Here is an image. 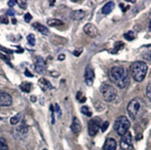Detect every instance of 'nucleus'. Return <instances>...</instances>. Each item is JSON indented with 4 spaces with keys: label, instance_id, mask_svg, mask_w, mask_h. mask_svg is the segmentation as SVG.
Wrapping results in <instances>:
<instances>
[{
    "label": "nucleus",
    "instance_id": "obj_3",
    "mask_svg": "<svg viewBox=\"0 0 151 150\" xmlns=\"http://www.w3.org/2000/svg\"><path fill=\"white\" fill-rule=\"evenodd\" d=\"M147 65L143 61H135L131 65V73L136 82H142L147 72Z\"/></svg>",
    "mask_w": 151,
    "mask_h": 150
},
{
    "label": "nucleus",
    "instance_id": "obj_35",
    "mask_svg": "<svg viewBox=\"0 0 151 150\" xmlns=\"http://www.w3.org/2000/svg\"><path fill=\"white\" fill-rule=\"evenodd\" d=\"M82 53H83V48H78V49H76V50L73 51V55L75 57H79Z\"/></svg>",
    "mask_w": 151,
    "mask_h": 150
},
{
    "label": "nucleus",
    "instance_id": "obj_44",
    "mask_svg": "<svg viewBox=\"0 0 151 150\" xmlns=\"http://www.w3.org/2000/svg\"><path fill=\"white\" fill-rule=\"evenodd\" d=\"M49 4H50V6H54L55 1H49Z\"/></svg>",
    "mask_w": 151,
    "mask_h": 150
},
{
    "label": "nucleus",
    "instance_id": "obj_22",
    "mask_svg": "<svg viewBox=\"0 0 151 150\" xmlns=\"http://www.w3.org/2000/svg\"><path fill=\"white\" fill-rule=\"evenodd\" d=\"M22 113H19L15 116H13L12 118L10 119V124L11 125H16L17 123H19V121H21L22 120Z\"/></svg>",
    "mask_w": 151,
    "mask_h": 150
},
{
    "label": "nucleus",
    "instance_id": "obj_29",
    "mask_svg": "<svg viewBox=\"0 0 151 150\" xmlns=\"http://www.w3.org/2000/svg\"><path fill=\"white\" fill-rule=\"evenodd\" d=\"M147 95L148 97L149 101L151 102V81L147 83Z\"/></svg>",
    "mask_w": 151,
    "mask_h": 150
},
{
    "label": "nucleus",
    "instance_id": "obj_31",
    "mask_svg": "<svg viewBox=\"0 0 151 150\" xmlns=\"http://www.w3.org/2000/svg\"><path fill=\"white\" fill-rule=\"evenodd\" d=\"M109 121H104L103 123H101V126H100L101 131H102L103 133H104V132H106V131H107V129L109 128Z\"/></svg>",
    "mask_w": 151,
    "mask_h": 150
},
{
    "label": "nucleus",
    "instance_id": "obj_23",
    "mask_svg": "<svg viewBox=\"0 0 151 150\" xmlns=\"http://www.w3.org/2000/svg\"><path fill=\"white\" fill-rule=\"evenodd\" d=\"M54 113L56 114V116L58 117V119L61 118V116H62L61 108H60V105H58V104H57V103L54 105Z\"/></svg>",
    "mask_w": 151,
    "mask_h": 150
},
{
    "label": "nucleus",
    "instance_id": "obj_18",
    "mask_svg": "<svg viewBox=\"0 0 151 150\" xmlns=\"http://www.w3.org/2000/svg\"><path fill=\"white\" fill-rule=\"evenodd\" d=\"M32 27H34L36 31H38L39 32H41V34H44V35H48L49 34L48 29L45 27V26H44V25H42L40 23L35 22V23H34V25H32Z\"/></svg>",
    "mask_w": 151,
    "mask_h": 150
},
{
    "label": "nucleus",
    "instance_id": "obj_24",
    "mask_svg": "<svg viewBox=\"0 0 151 150\" xmlns=\"http://www.w3.org/2000/svg\"><path fill=\"white\" fill-rule=\"evenodd\" d=\"M81 112H82L83 115L87 116V117H91V116H92V110H91L88 107H86V106L82 107V108H81Z\"/></svg>",
    "mask_w": 151,
    "mask_h": 150
},
{
    "label": "nucleus",
    "instance_id": "obj_38",
    "mask_svg": "<svg viewBox=\"0 0 151 150\" xmlns=\"http://www.w3.org/2000/svg\"><path fill=\"white\" fill-rule=\"evenodd\" d=\"M17 4H18V1H16V0H9V1L8 2V5L10 6V8H13V6Z\"/></svg>",
    "mask_w": 151,
    "mask_h": 150
},
{
    "label": "nucleus",
    "instance_id": "obj_16",
    "mask_svg": "<svg viewBox=\"0 0 151 150\" xmlns=\"http://www.w3.org/2000/svg\"><path fill=\"white\" fill-rule=\"evenodd\" d=\"M15 133H17V135L19 136V137H24V136L28 133V127L25 124L19 125V127L16 128Z\"/></svg>",
    "mask_w": 151,
    "mask_h": 150
},
{
    "label": "nucleus",
    "instance_id": "obj_9",
    "mask_svg": "<svg viewBox=\"0 0 151 150\" xmlns=\"http://www.w3.org/2000/svg\"><path fill=\"white\" fill-rule=\"evenodd\" d=\"M83 32L86 34L88 36L92 37V38H95L97 36L98 34V30L97 28L96 27V26L94 24H92V23H87V24H85L84 25V27H83Z\"/></svg>",
    "mask_w": 151,
    "mask_h": 150
},
{
    "label": "nucleus",
    "instance_id": "obj_11",
    "mask_svg": "<svg viewBox=\"0 0 151 150\" xmlns=\"http://www.w3.org/2000/svg\"><path fill=\"white\" fill-rule=\"evenodd\" d=\"M12 104V97L10 95L5 92H0V106L9 107Z\"/></svg>",
    "mask_w": 151,
    "mask_h": 150
},
{
    "label": "nucleus",
    "instance_id": "obj_34",
    "mask_svg": "<svg viewBox=\"0 0 151 150\" xmlns=\"http://www.w3.org/2000/svg\"><path fill=\"white\" fill-rule=\"evenodd\" d=\"M32 19V15L30 14V13H26V14L24 15V19H25L26 22H30Z\"/></svg>",
    "mask_w": 151,
    "mask_h": 150
},
{
    "label": "nucleus",
    "instance_id": "obj_8",
    "mask_svg": "<svg viewBox=\"0 0 151 150\" xmlns=\"http://www.w3.org/2000/svg\"><path fill=\"white\" fill-rule=\"evenodd\" d=\"M84 78H85V83H86L88 86L93 85L94 81H95V70L91 64L87 65V67L85 68Z\"/></svg>",
    "mask_w": 151,
    "mask_h": 150
},
{
    "label": "nucleus",
    "instance_id": "obj_36",
    "mask_svg": "<svg viewBox=\"0 0 151 150\" xmlns=\"http://www.w3.org/2000/svg\"><path fill=\"white\" fill-rule=\"evenodd\" d=\"M18 3L19 4V6H21L22 9H25L26 8H27V2L26 1H18Z\"/></svg>",
    "mask_w": 151,
    "mask_h": 150
},
{
    "label": "nucleus",
    "instance_id": "obj_30",
    "mask_svg": "<svg viewBox=\"0 0 151 150\" xmlns=\"http://www.w3.org/2000/svg\"><path fill=\"white\" fill-rule=\"evenodd\" d=\"M76 97H77V99L80 101L81 103H83V102H85V100H86V97L83 96L81 92H78L77 93V96Z\"/></svg>",
    "mask_w": 151,
    "mask_h": 150
},
{
    "label": "nucleus",
    "instance_id": "obj_40",
    "mask_svg": "<svg viewBox=\"0 0 151 150\" xmlns=\"http://www.w3.org/2000/svg\"><path fill=\"white\" fill-rule=\"evenodd\" d=\"M24 74H25L26 76H28V77H32V76H34V75H32V73L30 72V71H29L28 70H25Z\"/></svg>",
    "mask_w": 151,
    "mask_h": 150
},
{
    "label": "nucleus",
    "instance_id": "obj_39",
    "mask_svg": "<svg viewBox=\"0 0 151 150\" xmlns=\"http://www.w3.org/2000/svg\"><path fill=\"white\" fill-rule=\"evenodd\" d=\"M6 14L9 15V16H14L15 15V11L13 9H9L8 12H6Z\"/></svg>",
    "mask_w": 151,
    "mask_h": 150
},
{
    "label": "nucleus",
    "instance_id": "obj_43",
    "mask_svg": "<svg viewBox=\"0 0 151 150\" xmlns=\"http://www.w3.org/2000/svg\"><path fill=\"white\" fill-rule=\"evenodd\" d=\"M31 99L32 100V102H35L36 101V96H34V95L31 96Z\"/></svg>",
    "mask_w": 151,
    "mask_h": 150
},
{
    "label": "nucleus",
    "instance_id": "obj_4",
    "mask_svg": "<svg viewBox=\"0 0 151 150\" xmlns=\"http://www.w3.org/2000/svg\"><path fill=\"white\" fill-rule=\"evenodd\" d=\"M130 125V121L125 116H120L114 122V130L118 134L122 136L128 132Z\"/></svg>",
    "mask_w": 151,
    "mask_h": 150
},
{
    "label": "nucleus",
    "instance_id": "obj_2",
    "mask_svg": "<svg viewBox=\"0 0 151 150\" xmlns=\"http://www.w3.org/2000/svg\"><path fill=\"white\" fill-rule=\"evenodd\" d=\"M145 108L146 105L144 100L139 98V97H135V98L132 99L129 102L127 106V111L131 118L133 120H135L144 112Z\"/></svg>",
    "mask_w": 151,
    "mask_h": 150
},
{
    "label": "nucleus",
    "instance_id": "obj_14",
    "mask_svg": "<svg viewBox=\"0 0 151 150\" xmlns=\"http://www.w3.org/2000/svg\"><path fill=\"white\" fill-rule=\"evenodd\" d=\"M38 84H39V86L41 87V89L43 91H47L49 89L53 88V86H52V84L49 83V81H47V79H45V78H42V79L39 80Z\"/></svg>",
    "mask_w": 151,
    "mask_h": 150
},
{
    "label": "nucleus",
    "instance_id": "obj_12",
    "mask_svg": "<svg viewBox=\"0 0 151 150\" xmlns=\"http://www.w3.org/2000/svg\"><path fill=\"white\" fill-rule=\"evenodd\" d=\"M70 129L74 133H79L82 131V124H81V121H79L78 118L74 117L73 122H71V125H70Z\"/></svg>",
    "mask_w": 151,
    "mask_h": 150
},
{
    "label": "nucleus",
    "instance_id": "obj_48",
    "mask_svg": "<svg viewBox=\"0 0 151 150\" xmlns=\"http://www.w3.org/2000/svg\"><path fill=\"white\" fill-rule=\"evenodd\" d=\"M0 120H1V118H0Z\"/></svg>",
    "mask_w": 151,
    "mask_h": 150
},
{
    "label": "nucleus",
    "instance_id": "obj_27",
    "mask_svg": "<svg viewBox=\"0 0 151 150\" xmlns=\"http://www.w3.org/2000/svg\"><path fill=\"white\" fill-rule=\"evenodd\" d=\"M124 38H125L127 41H133L134 39L135 38V35H134V34L133 32H126L125 34H124Z\"/></svg>",
    "mask_w": 151,
    "mask_h": 150
},
{
    "label": "nucleus",
    "instance_id": "obj_20",
    "mask_svg": "<svg viewBox=\"0 0 151 150\" xmlns=\"http://www.w3.org/2000/svg\"><path fill=\"white\" fill-rule=\"evenodd\" d=\"M47 24L50 27H58V26L63 25V22L60 19H50L47 21Z\"/></svg>",
    "mask_w": 151,
    "mask_h": 150
},
{
    "label": "nucleus",
    "instance_id": "obj_13",
    "mask_svg": "<svg viewBox=\"0 0 151 150\" xmlns=\"http://www.w3.org/2000/svg\"><path fill=\"white\" fill-rule=\"evenodd\" d=\"M116 148L117 142L113 138H107L103 146V150H116Z\"/></svg>",
    "mask_w": 151,
    "mask_h": 150
},
{
    "label": "nucleus",
    "instance_id": "obj_17",
    "mask_svg": "<svg viewBox=\"0 0 151 150\" xmlns=\"http://www.w3.org/2000/svg\"><path fill=\"white\" fill-rule=\"evenodd\" d=\"M142 57L145 60L151 62V44L150 45H147V47L143 49L142 53H141Z\"/></svg>",
    "mask_w": 151,
    "mask_h": 150
},
{
    "label": "nucleus",
    "instance_id": "obj_45",
    "mask_svg": "<svg viewBox=\"0 0 151 150\" xmlns=\"http://www.w3.org/2000/svg\"><path fill=\"white\" fill-rule=\"evenodd\" d=\"M12 22L15 24V23H16V19H12Z\"/></svg>",
    "mask_w": 151,
    "mask_h": 150
},
{
    "label": "nucleus",
    "instance_id": "obj_1",
    "mask_svg": "<svg viewBox=\"0 0 151 150\" xmlns=\"http://www.w3.org/2000/svg\"><path fill=\"white\" fill-rule=\"evenodd\" d=\"M109 77L111 83H113L119 88H125L129 84V74L126 69L121 66H115L109 70Z\"/></svg>",
    "mask_w": 151,
    "mask_h": 150
},
{
    "label": "nucleus",
    "instance_id": "obj_46",
    "mask_svg": "<svg viewBox=\"0 0 151 150\" xmlns=\"http://www.w3.org/2000/svg\"><path fill=\"white\" fill-rule=\"evenodd\" d=\"M149 30L151 31V19H150V22H149Z\"/></svg>",
    "mask_w": 151,
    "mask_h": 150
},
{
    "label": "nucleus",
    "instance_id": "obj_25",
    "mask_svg": "<svg viewBox=\"0 0 151 150\" xmlns=\"http://www.w3.org/2000/svg\"><path fill=\"white\" fill-rule=\"evenodd\" d=\"M27 41H28V43H29L30 45H32V47H34V45L35 44V34H30L27 36Z\"/></svg>",
    "mask_w": 151,
    "mask_h": 150
},
{
    "label": "nucleus",
    "instance_id": "obj_7",
    "mask_svg": "<svg viewBox=\"0 0 151 150\" xmlns=\"http://www.w3.org/2000/svg\"><path fill=\"white\" fill-rule=\"evenodd\" d=\"M120 146L122 150H131L133 148V136L130 132H127L122 136Z\"/></svg>",
    "mask_w": 151,
    "mask_h": 150
},
{
    "label": "nucleus",
    "instance_id": "obj_19",
    "mask_svg": "<svg viewBox=\"0 0 151 150\" xmlns=\"http://www.w3.org/2000/svg\"><path fill=\"white\" fill-rule=\"evenodd\" d=\"M114 8H115V4H114V2L109 1V2H108V3L102 8V13H103V14H105V15L109 14V13L114 9Z\"/></svg>",
    "mask_w": 151,
    "mask_h": 150
},
{
    "label": "nucleus",
    "instance_id": "obj_41",
    "mask_svg": "<svg viewBox=\"0 0 151 150\" xmlns=\"http://www.w3.org/2000/svg\"><path fill=\"white\" fill-rule=\"evenodd\" d=\"M58 60H65V55H63V54L60 55V56H58Z\"/></svg>",
    "mask_w": 151,
    "mask_h": 150
},
{
    "label": "nucleus",
    "instance_id": "obj_33",
    "mask_svg": "<svg viewBox=\"0 0 151 150\" xmlns=\"http://www.w3.org/2000/svg\"><path fill=\"white\" fill-rule=\"evenodd\" d=\"M50 112H51V119H52L51 121L54 124V122H55V113H54V107H53V105L50 106Z\"/></svg>",
    "mask_w": 151,
    "mask_h": 150
},
{
    "label": "nucleus",
    "instance_id": "obj_26",
    "mask_svg": "<svg viewBox=\"0 0 151 150\" xmlns=\"http://www.w3.org/2000/svg\"><path fill=\"white\" fill-rule=\"evenodd\" d=\"M123 47H124V44L122 43V42H121V41H119V42H117L116 44H115V47H114V50L112 51V53H116V52H118L119 50H121L122 48H123Z\"/></svg>",
    "mask_w": 151,
    "mask_h": 150
},
{
    "label": "nucleus",
    "instance_id": "obj_21",
    "mask_svg": "<svg viewBox=\"0 0 151 150\" xmlns=\"http://www.w3.org/2000/svg\"><path fill=\"white\" fill-rule=\"evenodd\" d=\"M19 88H21L25 93H30L31 90H32V83H28V82H24L21 84V85H19Z\"/></svg>",
    "mask_w": 151,
    "mask_h": 150
},
{
    "label": "nucleus",
    "instance_id": "obj_5",
    "mask_svg": "<svg viewBox=\"0 0 151 150\" xmlns=\"http://www.w3.org/2000/svg\"><path fill=\"white\" fill-rule=\"evenodd\" d=\"M100 93L102 94V96L104 97L105 101H107V102L113 101L117 97L116 89L113 86H111L110 84H108V83L101 84Z\"/></svg>",
    "mask_w": 151,
    "mask_h": 150
},
{
    "label": "nucleus",
    "instance_id": "obj_10",
    "mask_svg": "<svg viewBox=\"0 0 151 150\" xmlns=\"http://www.w3.org/2000/svg\"><path fill=\"white\" fill-rule=\"evenodd\" d=\"M35 69L38 73H44L47 70V64L41 57H37L35 60Z\"/></svg>",
    "mask_w": 151,
    "mask_h": 150
},
{
    "label": "nucleus",
    "instance_id": "obj_28",
    "mask_svg": "<svg viewBox=\"0 0 151 150\" xmlns=\"http://www.w3.org/2000/svg\"><path fill=\"white\" fill-rule=\"evenodd\" d=\"M0 150H9L6 141L2 138H0Z\"/></svg>",
    "mask_w": 151,
    "mask_h": 150
},
{
    "label": "nucleus",
    "instance_id": "obj_47",
    "mask_svg": "<svg viewBox=\"0 0 151 150\" xmlns=\"http://www.w3.org/2000/svg\"><path fill=\"white\" fill-rule=\"evenodd\" d=\"M44 150H47V149H44Z\"/></svg>",
    "mask_w": 151,
    "mask_h": 150
},
{
    "label": "nucleus",
    "instance_id": "obj_42",
    "mask_svg": "<svg viewBox=\"0 0 151 150\" xmlns=\"http://www.w3.org/2000/svg\"><path fill=\"white\" fill-rule=\"evenodd\" d=\"M1 48H2V50H4L5 52H6V53H9V54L12 53V51L11 50H9L8 48H5V47H1Z\"/></svg>",
    "mask_w": 151,
    "mask_h": 150
},
{
    "label": "nucleus",
    "instance_id": "obj_37",
    "mask_svg": "<svg viewBox=\"0 0 151 150\" xmlns=\"http://www.w3.org/2000/svg\"><path fill=\"white\" fill-rule=\"evenodd\" d=\"M0 58H2L3 60H5V61H6V63H8L9 65H10V66H11V63H10V61L9 60V58L6 57L5 55H2L1 53H0Z\"/></svg>",
    "mask_w": 151,
    "mask_h": 150
},
{
    "label": "nucleus",
    "instance_id": "obj_6",
    "mask_svg": "<svg viewBox=\"0 0 151 150\" xmlns=\"http://www.w3.org/2000/svg\"><path fill=\"white\" fill-rule=\"evenodd\" d=\"M101 126V119L96 117V118L92 119L88 122V133L90 136H95L98 131H99Z\"/></svg>",
    "mask_w": 151,
    "mask_h": 150
},
{
    "label": "nucleus",
    "instance_id": "obj_15",
    "mask_svg": "<svg viewBox=\"0 0 151 150\" xmlns=\"http://www.w3.org/2000/svg\"><path fill=\"white\" fill-rule=\"evenodd\" d=\"M84 17H85V12L82 9L74 10L70 14V18L74 19V21H81V19H83Z\"/></svg>",
    "mask_w": 151,
    "mask_h": 150
},
{
    "label": "nucleus",
    "instance_id": "obj_32",
    "mask_svg": "<svg viewBox=\"0 0 151 150\" xmlns=\"http://www.w3.org/2000/svg\"><path fill=\"white\" fill-rule=\"evenodd\" d=\"M0 23H3V24H8L9 23V19L6 16L3 15L0 17Z\"/></svg>",
    "mask_w": 151,
    "mask_h": 150
}]
</instances>
